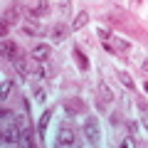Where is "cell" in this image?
I'll list each match as a JSON object with an SVG mask.
<instances>
[{
	"label": "cell",
	"instance_id": "6da1fadb",
	"mask_svg": "<svg viewBox=\"0 0 148 148\" xmlns=\"http://www.w3.org/2000/svg\"><path fill=\"white\" fill-rule=\"evenodd\" d=\"M20 126H22V121L10 119V126L3 128V143L5 146H20Z\"/></svg>",
	"mask_w": 148,
	"mask_h": 148
},
{
	"label": "cell",
	"instance_id": "7a4b0ae2",
	"mask_svg": "<svg viewBox=\"0 0 148 148\" xmlns=\"http://www.w3.org/2000/svg\"><path fill=\"white\" fill-rule=\"evenodd\" d=\"M84 136H86V141H89L91 146H96V143L101 141V128H99V119H94V116L84 119Z\"/></svg>",
	"mask_w": 148,
	"mask_h": 148
},
{
	"label": "cell",
	"instance_id": "3957f363",
	"mask_svg": "<svg viewBox=\"0 0 148 148\" xmlns=\"http://www.w3.org/2000/svg\"><path fill=\"white\" fill-rule=\"evenodd\" d=\"M62 106H64V111H67L69 116H82V114L89 111V109H86V101L79 99V96H69V99H64Z\"/></svg>",
	"mask_w": 148,
	"mask_h": 148
},
{
	"label": "cell",
	"instance_id": "277c9868",
	"mask_svg": "<svg viewBox=\"0 0 148 148\" xmlns=\"http://www.w3.org/2000/svg\"><path fill=\"white\" fill-rule=\"evenodd\" d=\"M69 32H72V25H67V22H54L47 30V37L52 42L59 45V42H64V40H69Z\"/></svg>",
	"mask_w": 148,
	"mask_h": 148
},
{
	"label": "cell",
	"instance_id": "5b68a950",
	"mask_svg": "<svg viewBox=\"0 0 148 148\" xmlns=\"http://www.w3.org/2000/svg\"><path fill=\"white\" fill-rule=\"evenodd\" d=\"M54 143H57L59 148H69V146H74V143H77V138H74V131L67 126V123H62V126H59Z\"/></svg>",
	"mask_w": 148,
	"mask_h": 148
},
{
	"label": "cell",
	"instance_id": "8992f818",
	"mask_svg": "<svg viewBox=\"0 0 148 148\" xmlns=\"http://www.w3.org/2000/svg\"><path fill=\"white\" fill-rule=\"evenodd\" d=\"M3 54H5V59H10V62H15V59H20V57H27V54L22 52L15 42H10L8 37H3Z\"/></svg>",
	"mask_w": 148,
	"mask_h": 148
},
{
	"label": "cell",
	"instance_id": "52a82bcc",
	"mask_svg": "<svg viewBox=\"0 0 148 148\" xmlns=\"http://www.w3.org/2000/svg\"><path fill=\"white\" fill-rule=\"evenodd\" d=\"M30 59H35V62H47L49 59V45H35L32 47V52H30Z\"/></svg>",
	"mask_w": 148,
	"mask_h": 148
},
{
	"label": "cell",
	"instance_id": "ba28073f",
	"mask_svg": "<svg viewBox=\"0 0 148 148\" xmlns=\"http://www.w3.org/2000/svg\"><path fill=\"white\" fill-rule=\"evenodd\" d=\"M12 67H15V72L20 74L22 79H30V77H32V69H30V64H27V57L15 59V62H12Z\"/></svg>",
	"mask_w": 148,
	"mask_h": 148
},
{
	"label": "cell",
	"instance_id": "9c48e42d",
	"mask_svg": "<svg viewBox=\"0 0 148 148\" xmlns=\"http://www.w3.org/2000/svg\"><path fill=\"white\" fill-rule=\"evenodd\" d=\"M22 35H30V37H42V35H47V30H45L42 25H37V22H25V25H22Z\"/></svg>",
	"mask_w": 148,
	"mask_h": 148
},
{
	"label": "cell",
	"instance_id": "30bf717a",
	"mask_svg": "<svg viewBox=\"0 0 148 148\" xmlns=\"http://www.w3.org/2000/svg\"><path fill=\"white\" fill-rule=\"evenodd\" d=\"M72 54H74V59H77V67H79L82 72H86V69H89V59H86V54L82 52V47H74Z\"/></svg>",
	"mask_w": 148,
	"mask_h": 148
},
{
	"label": "cell",
	"instance_id": "8fae6325",
	"mask_svg": "<svg viewBox=\"0 0 148 148\" xmlns=\"http://www.w3.org/2000/svg\"><path fill=\"white\" fill-rule=\"evenodd\" d=\"M86 22H89V12H86V10L77 12V17L72 20V32H77V30H82V27H86Z\"/></svg>",
	"mask_w": 148,
	"mask_h": 148
},
{
	"label": "cell",
	"instance_id": "7c38bea8",
	"mask_svg": "<svg viewBox=\"0 0 148 148\" xmlns=\"http://www.w3.org/2000/svg\"><path fill=\"white\" fill-rule=\"evenodd\" d=\"M96 99H101V101H104L106 106H109L111 101H114V91H111L109 86L104 84V82H99V96H96Z\"/></svg>",
	"mask_w": 148,
	"mask_h": 148
},
{
	"label": "cell",
	"instance_id": "4fadbf2b",
	"mask_svg": "<svg viewBox=\"0 0 148 148\" xmlns=\"http://www.w3.org/2000/svg\"><path fill=\"white\" fill-rule=\"evenodd\" d=\"M17 17H20V10H17V5H12V8H8L5 12H3V22H8V25H15L17 22Z\"/></svg>",
	"mask_w": 148,
	"mask_h": 148
},
{
	"label": "cell",
	"instance_id": "5bb4252c",
	"mask_svg": "<svg viewBox=\"0 0 148 148\" xmlns=\"http://www.w3.org/2000/svg\"><path fill=\"white\" fill-rule=\"evenodd\" d=\"M20 146H25V148H32V146H35L32 128H25V126H22V131H20Z\"/></svg>",
	"mask_w": 148,
	"mask_h": 148
},
{
	"label": "cell",
	"instance_id": "9a60e30c",
	"mask_svg": "<svg viewBox=\"0 0 148 148\" xmlns=\"http://www.w3.org/2000/svg\"><path fill=\"white\" fill-rule=\"evenodd\" d=\"M49 119H52V109H49V111H45L42 116H40V123H37V128H40V138H45V133H47Z\"/></svg>",
	"mask_w": 148,
	"mask_h": 148
},
{
	"label": "cell",
	"instance_id": "2e32d148",
	"mask_svg": "<svg viewBox=\"0 0 148 148\" xmlns=\"http://www.w3.org/2000/svg\"><path fill=\"white\" fill-rule=\"evenodd\" d=\"M32 10L37 12V17H45V15H49V0H37V5L32 8Z\"/></svg>",
	"mask_w": 148,
	"mask_h": 148
},
{
	"label": "cell",
	"instance_id": "e0dca14e",
	"mask_svg": "<svg viewBox=\"0 0 148 148\" xmlns=\"http://www.w3.org/2000/svg\"><path fill=\"white\" fill-rule=\"evenodd\" d=\"M116 77H119V82H121L123 86H128V89H133V77L128 72H123V69H119L116 72Z\"/></svg>",
	"mask_w": 148,
	"mask_h": 148
},
{
	"label": "cell",
	"instance_id": "ac0fdd59",
	"mask_svg": "<svg viewBox=\"0 0 148 148\" xmlns=\"http://www.w3.org/2000/svg\"><path fill=\"white\" fill-rule=\"evenodd\" d=\"M111 40H114V45H116L119 52L128 54V49H131V42H128V40H121V37H111Z\"/></svg>",
	"mask_w": 148,
	"mask_h": 148
},
{
	"label": "cell",
	"instance_id": "d6986e66",
	"mask_svg": "<svg viewBox=\"0 0 148 148\" xmlns=\"http://www.w3.org/2000/svg\"><path fill=\"white\" fill-rule=\"evenodd\" d=\"M96 37H99L101 42H109V40H111V32L106 30V27H99V30H96Z\"/></svg>",
	"mask_w": 148,
	"mask_h": 148
},
{
	"label": "cell",
	"instance_id": "ffe728a7",
	"mask_svg": "<svg viewBox=\"0 0 148 148\" xmlns=\"http://www.w3.org/2000/svg\"><path fill=\"white\" fill-rule=\"evenodd\" d=\"M35 99H37V101H45V99H47L45 89H40V86H37V89H35Z\"/></svg>",
	"mask_w": 148,
	"mask_h": 148
},
{
	"label": "cell",
	"instance_id": "44dd1931",
	"mask_svg": "<svg viewBox=\"0 0 148 148\" xmlns=\"http://www.w3.org/2000/svg\"><path fill=\"white\" fill-rule=\"evenodd\" d=\"M8 91H10V82L3 79V99H8Z\"/></svg>",
	"mask_w": 148,
	"mask_h": 148
},
{
	"label": "cell",
	"instance_id": "7402d4cb",
	"mask_svg": "<svg viewBox=\"0 0 148 148\" xmlns=\"http://www.w3.org/2000/svg\"><path fill=\"white\" fill-rule=\"evenodd\" d=\"M8 30H10V25H8V22H0V35L8 37Z\"/></svg>",
	"mask_w": 148,
	"mask_h": 148
},
{
	"label": "cell",
	"instance_id": "603a6c76",
	"mask_svg": "<svg viewBox=\"0 0 148 148\" xmlns=\"http://www.w3.org/2000/svg\"><path fill=\"white\" fill-rule=\"evenodd\" d=\"M141 69H143V72L148 74V59H143V62H141Z\"/></svg>",
	"mask_w": 148,
	"mask_h": 148
},
{
	"label": "cell",
	"instance_id": "cb8c5ba5",
	"mask_svg": "<svg viewBox=\"0 0 148 148\" xmlns=\"http://www.w3.org/2000/svg\"><path fill=\"white\" fill-rule=\"evenodd\" d=\"M143 89H146V94H148V79H146V84H143Z\"/></svg>",
	"mask_w": 148,
	"mask_h": 148
}]
</instances>
